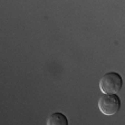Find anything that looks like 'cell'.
Listing matches in <instances>:
<instances>
[{
    "label": "cell",
    "mask_w": 125,
    "mask_h": 125,
    "mask_svg": "<svg viewBox=\"0 0 125 125\" xmlns=\"http://www.w3.org/2000/svg\"><path fill=\"white\" fill-rule=\"evenodd\" d=\"M123 87V78L116 72H109L99 79V89L104 94H117Z\"/></svg>",
    "instance_id": "1"
},
{
    "label": "cell",
    "mask_w": 125,
    "mask_h": 125,
    "mask_svg": "<svg viewBox=\"0 0 125 125\" xmlns=\"http://www.w3.org/2000/svg\"><path fill=\"white\" fill-rule=\"evenodd\" d=\"M98 108L106 116H112L121 109V98L117 94H104L98 99Z\"/></svg>",
    "instance_id": "2"
},
{
    "label": "cell",
    "mask_w": 125,
    "mask_h": 125,
    "mask_svg": "<svg viewBox=\"0 0 125 125\" xmlns=\"http://www.w3.org/2000/svg\"><path fill=\"white\" fill-rule=\"evenodd\" d=\"M47 125H68V118L64 113H52L47 118Z\"/></svg>",
    "instance_id": "3"
}]
</instances>
